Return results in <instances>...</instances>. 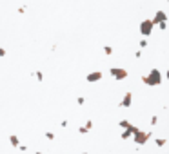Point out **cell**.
<instances>
[{
    "label": "cell",
    "mask_w": 169,
    "mask_h": 154,
    "mask_svg": "<svg viewBox=\"0 0 169 154\" xmlns=\"http://www.w3.org/2000/svg\"><path fill=\"white\" fill-rule=\"evenodd\" d=\"M142 82H144L146 85H149V87H157V85L162 84V73H160L158 69H151L149 74L142 76Z\"/></svg>",
    "instance_id": "1"
},
{
    "label": "cell",
    "mask_w": 169,
    "mask_h": 154,
    "mask_svg": "<svg viewBox=\"0 0 169 154\" xmlns=\"http://www.w3.org/2000/svg\"><path fill=\"white\" fill-rule=\"evenodd\" d=\"M149 138H151V131H140V129H138V131L133 134V140H135L138 145H146Z\"/></svg>",
    "instance_id": "2"
},
{
    "label": "cell",
    "mask_w": 169,
    "mask_h": 154,
    "mask_svg": "<svg viewBox=\"0 0 169 154\" xmlns=\"http://www.w3.org/2000/svg\"><path fill=\"white\" fill-rule=\"evenodd\" d=\"M153 27H155V24L151 22V18H146V20L140 22V33H142L144 36H149V34L153 33Z\"/></svg>",
    "instance_id": "3"
},
{
    "label": "cell",
    "mask_w": 169,
    "mask_h": 154,
    "mask_svg": "<svg viewBox=\"0 0 169 154\" xmlns=\"http://www.w3.org/2000/svg\"><path fill=\"white\" fill-rule=\"evenodd\" d=\"M111 76H113L115 80H126V78H127V71L122 69V67H113V69H111Z\"/></svg>",
    "instance_id": "4"
},
{
    "label": "cell",
    "mask_w": 169,
    "mask_h": 154,
    "mask_svg": "<svg viewBox=\"0 0 169 154\" xmlns=\"http://www.w3.org/2000/svg\"><path fill=\"white\" fill-rule=\"evenodd\" d=\"M167 18H169V15L166 13V11H157L155 16L151 18V22L157 25V24H160V22H167Z\"/></svg>",
    "instance_id": "5"
},
{
    "label": "cell",
    "mask_w": 169,
    "mask_h": 154,
    "mask_svg": "<svg viewBox=\"0 0 169 154\" xmlns=\"http://www.w3.org/2000/svg\"><path fill=\"white\" fill-rule=\"evenodd\" d=\"M131 100H133V94L131 93H126V96H124V100H122V107H129L131 105Z\"/></svg>",
    "instance_id": "6"
},
{
    "label": "cell",
    "mask_w": 169,
    "mask_h": 154,
    "mask_svg": "<svg viewBox=\"0 0 169 154\" xmlns=\"http://www.w3.org/2000/svg\"><path fill=\"white\" fill-rule=\"evenodd\" d=\"M102 78V73H93V74H89L87 76V80L89 82H96V80H100Z\"/></svg>",
    "instance_id": "7"
},
{
    "label": "cell",
    "mask_w": 169,
    "mask_h": 154,
    "mask_svg": "<svg viewBox=\"0 0 169 154\" xmlns=\"http://www.w3.org/2000/svg\"><path fill=\"white\" fill-rule=\"evenodd\" d=\"M155 143H157L158 147H164V145L167 143V140H166V138H157V140H155Z\"/></svg>",
    "instance_id": "8"
},
{
    "label": "cell",
    "mask_w": 169,
    "mask_h": 154,
    "mask_svg": "<svg viewBox=\"0 0 169 154\" xmlns=\"http://www.w3.org/2000/svg\"><path fill=\"white\" fill-rule=\"evenodd\" d=\"M158 29H160V31H166V29H167V22H160V24H158Z\"/></svg>",
    "instance_id": "9"
},
{
    "label": "cell",
    "mask_w": 169,
    "mask_h": 154,
    "mask_svg": "<svg viewBox=\"0 0 169 154\" xmlns=\"http://www.w3.org/2000/svg\"><path fill=\"white\" fill-rule=\"evenodd\" d=\"M129 125H131V123H129L127 120H122V122H120V127H122V129H127Z\"/></svg>",
    "instance_id": "10"
},
{
    "label": "cell",
    "mask_w": 169,
    "mask_h": 154,
    "mask_svg": "<svg viewBox=\"0 0 169 154\" xmlns=\"http://www.w3.org/2000/svg\"><path fill=\"white\" fill-rule=\"evenodd\" d=\"M140 47H142V49H144V47H147V40H146V38H142V40H140Z\"/></svg>",
    "instance_id": "11"
},
{
    "label": "cell",
    "mask_w": 169,
    "mask_h": 154,
    "mask_svg": "<svg viewBox=\"0 0 169 154\" xmlns=\"http://www.w3.org/2000/svg\"><path fill=\"white\" fill-rule=\"evenodd\" d=\"M104 53H106V54H111V53H113V49H111V47H104Z\"/></svg>",
    "instance_id": "12"
},
{
    "label": "cell",
    "mask_w": 169,
    "mask_h": 154,
    "mask_svg": "<svg viewBox=\"0 0 169 154\" xmlns=\"http://www.w3.org/2000/svg\"><path fill=\"white\" fill-rule=\"evenodd\" d=\"M157 123H158V118H157V116H153V118H151V125H157Z\"/></svg>",
    "instance_id": "13"
},
{
    "label": "cell",
    "mask_w": 169,
    "mask_h": 154,
    "mask_svg": "<svg viewBox=\"0 0 169 154\" xmlns=\"http://www.w3.org/2000/svg\"><path fill=\"white\" fill-rule=\"evenodd\" d=\"M166 78H167V80H169V69H167V73H166Z\"/></svg>",
    "instance_id": "14"
},
{
    "label": "cell",
    "mask_w": 169,
    "mask_h": 154,
    "mask_svg": "<svg viewBox=\"0 0 169 154\" xmlns=\"http://www.w3.org/2000/svg\"><path fill=\"white\" fill-rule=\"evenodd\" d=\"M167 2H169V0H167Z\"/></svg>",
    "instance_id": "15"
}]
</instances>
